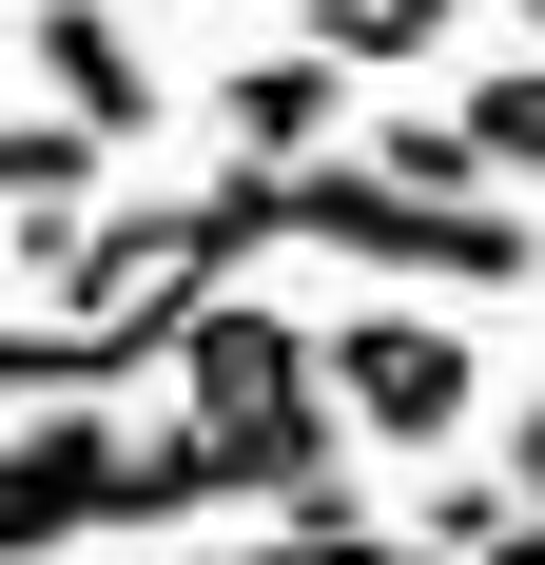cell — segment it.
<instances>
[{"label":"cell","instance_id":"6da1fadb","mask_svg":"<svg viewBox=\"0 0 545 565\" xmlns=\"http://www.w3.org/2000/svg\"><path fill=\"white\" fill-rule=\"evenodd\" d=\"M234 312V234H215V195H137V215H98V254L58 292H20V332H0V371H20V409H98L117 371H157V351H195Z\"/></svg>","mask_w":545,"mask_h":565},{"label":"cell","instance_id":"7a4b0ae2","mask_svg":"<svg viewBox=\"0 0 545 565\" xmlns=\"http://www.w3.org/2000/svg\"><path fill=\"white\" fill-rule=\"evenodd\" d=\"M292 254H351V274H389V292H526L545 274V234L506 215V195H409V175H371V157L292 175Z\"/></svg>","mask_w":545,"mask_h":565},{"label":"cell","instance_id":"3957f363","mask_svg":"<svg viewBox=\"0 0 545 565\" xmlns=\"http://www.w3.org/2000/svg\"><path fill=\"white\" fill-rule=\"evenodd\" d=\"M331 409H351L389 468H448V449H468V409H488V351H468V312H429V292L351 312V332H331Z\"/></svg>","mask_w":545,"mask_h":565},{"label":"cell","instance_id":"277c9868","mask_svg":"<svg viewBox=\"0 0 545 565\" xmlns=\"http://www.w3.org/2000/svg\"><path fill=\"white\" fill-rule=\"evenodd\" d=\"M117 468H137V429H98V409H20V449H0V546L20 565H78L117 526Z\"/></svg>","mask_w":545,"mask_h":565},{"label":"cell","instance_id":"5b68a950","mask_svg":"<svg viewBox=\"0 0 545 565\" xmlns=\"http://www.w3.org/2000/svg\"><path fill=\"white\" fill-rule=\"evenodd\" d=\"M98 157L117 137H78V117H20V137H0V215H20V292H58L78 274V254H98Z\"/></svg>","mask_w":545,"mask_h":565},{"label":"cell","instance_id":"8992f818","mask_svg":"<svg viewBox=\"0 0 545 565\" xmlns=\"http://www.w3.org/2000/svg\"><path fill=\"white\" fill-rule=\"evenodd\" d=\"M215 137H234V157H272V175L351 157V58H331V40H272V58H234V78H215Z\"/></svg>","mask_w":545,"mask_h":565},{"label":"cell","instance_id":"52a82bcc","mask_svg":"<svg viewBox=\"0 0 545 565\" xmlns=\"http://www.w3.org/2000/svg\"><path fill=\"white\" fill-rule=\"evenodd\" d=\"M20 58L78 137H157V58L117 40V0H20Z\"/></svg>","mask_w":545,"mask_h":565},{"label":"cell","instance_id":"ba28073f","mask_svg":"<svg viewBox=\"0 0 545 565\" xmlns=\"http://www.w3.org/2000/svg\"><path fill=\"white\" fill-rule=\"evenodd\" d=\"M448 20H468V0H292V40H331L351 78H409V58H429Z\"/></svg>","mask_w":545,"mask_h":565},{"label":"cell","instance_id":"9c48e42d","mask_svg":"<svg viewBox=\"0 0 545 565\" xmlns=\"http://www.w3.org/2000/svg\"><path fill=\"white\" fill-rule=\"evenodd\" d=\"M468 137H488V175H545V58L468 78Z\"/></svg>","mask_w":545,"mask_h":565},{"label":"cell","instance_id":"30bf717a","mask_svg":"<svg viewBox=\"0 0 545 565\" xmlns=\"http://www.w3.org/2000/svg\"><path fill=\"white\" fill-rule=\"evenodd\" d=\"M506 468H526V508H545V391H526V409H506Z\"/></svg>","mask_w":545,"mask_h":565},{"label":"cell","instance_id":"8fae6325","mask_svg":"<svg viewBox=\"0 0 545 565\" xmlns=\"http://www.w3.org/2000/svg\"><path fill=\"white\" fill-rule=\"evenodd\" d=\"M195 565H272V546H195Z\"/></svg>","mask_w":545,"mask_h":565},{"label":"cell","instance_id":"7c38bea8","mask_svg":"<svg viewBox=\"0 0 545 565\" xmlns=\"http://www.w3.org/2000/svg\"><path fill=\"white\" fill-rule=\"evenodd\" d=\"M526 58H545V0H526Z\"/></svg>","mask_w":545,"mask_h":565},{"label":"cell","instance_id":"4fadbf2b","mask_svg":"<svg viewBox=\"0 0 545 565\" xmlns=\"http://www.w3.org/2000/svg\"><path fill=\"white\" fill-rule=\"evenodd\" d=\"M78 565H98V546H78Z\"/></svg>","mask_w":545,"mask_h":565}]
</instances>
